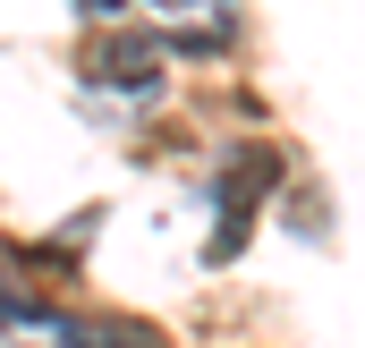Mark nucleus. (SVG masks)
<instances>
[{
  "label": "nucleus",
  "mask_w": 365,
  "mask_h": 348,
  "mask_svg": "<svg viewBox=\"0 0 365 348\" xmlns=\"http://www.w3.org/2000/svg\"><path fill=\"white\" fill-rule=\"evenodd\" d=\"M77 9H86V17H119L128 0H77Z\"/></svg>",
  "instance_id": "nucleus-1"
},
{
  "label": "nucleus",
  "mask_w": 365,
  "mask_h": 348,
  "mask_svg": "<svg viewBox=\"0 0 365 348\" xmlns=\"http://www.w3.org/2000/svg\"><path fill=\"white\" fill-rule=\"evenodd\" d=\"M162 9H230V0H162Z\"/></svg>",
  "instance_id": "nucleus-2"
}]
</instances>
